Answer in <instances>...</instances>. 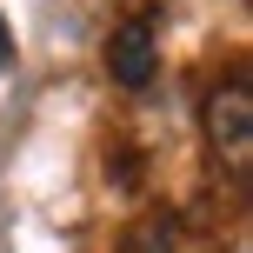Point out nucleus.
<instances>
[{"instance_id":"20e7f679","label":"nucleus","mask_w":253,"mask_h":253,"mask_svg":"<svg viewBox=\"0 0 253 253\" xmlns=\"http://www.w3.org/2000/svg\"><path fill=\"white\" fill-rule=\"evenodd\" d=\"M7 53H13V40H7V20H0V60H7Z\"/></svg>"},{"instance_id":"f03ea898","label":"nucleus","mask_w":253,"mask_h":253,"mask_svg":"<svg viewBox=\"0 0 253 253\" xmlns=\"http://www.w3.org/2000/svg\"><path fill=\"white\" fill-rule=\"evenodd\" d=\"M107 74H114L120 93H147L153 74H160V40H153V13H140V20L114 27V40H107Z\"/></svg>"},{"instance_id":"f257e3e1","label":"nucleus","mask_w":253,"mask_h":253,"mask_svg":"<svg viewBox=\"0 0 253 253\" xmlns=\"http://www.w3.org/2000/svg\"><path fill=\"white\" fill-rule=\"evenodd\" d=\"M207 147H213V160L233 173V187L253 180V93L240 80H227V87L207 93Z\"/></svg>"},{"instance_id":"7ed1b4c3","label":"nucleus","mask_w":253,"mask_h":253,"mask_svg":"<svg viewBox=\"0 0 253 253\" xmlns=\"http://www.w3.org/2000/svg\"><path fill=\"white\" fill-rule=\"evenodd\" d=\"M173 247H180V220L167 213V207H153V213H140L133 227L120 233L114 253H173Z\"/></svg>"}]
</instances>
